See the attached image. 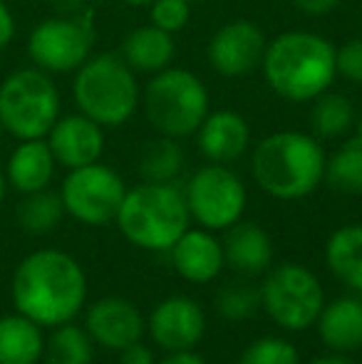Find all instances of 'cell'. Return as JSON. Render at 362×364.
Returning a JSON list of instances; mask_svg holds the SVG:
<instances>
[{"instance_id": "4", "label": "cell", "mask_w": 362, "mask_h": 364, "mask_svg": "<svg viewBox=\"0 0 362 364\" xmlns=\"http://www.w3.org/2000/svg\"><path fill=\"white\" fill-rule=\"evenodd\" d=\"M115 223L134 248L169 253L183 230L191 228V216L176 183L142 181L127 188Z\"/></svg>"}, {"instance_id": "8", "label": "cell", "mask_w": 362, "mask_h": 364, "mask_svg": "<svg viewBox=\"0 0 362 364\" xmlns=\"http://www.w3.org/2000/svg\"><path fill=\"white\" fill-rule=\"evenodd\" d=\"M261 310L275 327L285 332L310 330L325 307V288L320 278L303 263H278L263 273L258 285Z\"/></svg>"}, {"instance_id": "43", "label": "cell", "mask_w": 362, "mask_h": 364, "mask_svg": "<svg viewBox=\"0 0 362 364\" xmlns=\"http://www.w3.org/2000/svg\"><path fill=\"white\" fill-rule=\"evenodd\" d=\"M360 297H362V295H360Z\"/></svg>"}, {"instance_id": "15", "label": "cell", "mask_w": 362, "mask_h": 364, "mask_svg": "<svg viewBox=\"0 0 362 364\" xmlns=\"http://www.w3.org/2000/svg\"><path fill=\"white\" fill-rule=\"evenodd\" d=\"M169 260L176 275L191 285L213 283L226 268L223 243L213 230L206 228L183 230L181 238L169 248Z\"/></svg>"}, {"instance_id": "32", "label": "cell", "mask_w": 362, "mask_h": 364, "mask_svg": "<svg viewBox=\"0 0 362 364\" xmlns=\"http://www.w3.org/2000/svg\"><path fill=\"white\" fill-rule=\"evenodd\" d=\"M335 68L348 82L362 85V35L348 40L343 48H335Z\"/></svg>"}, {"instance_id": "16", "label": "cell", "mask_w": 362, "mask_h": 364, "mask_svg": "<svg viewBox=\"0 0 362 364\" xmlns=\"http://www.w3.org/2000/svg\"><path fill=\"white\" fill-rule=\"evenodd\" d=\"M45 139H48L55 161L68 171L100 161L105 154V127L92 122L82 112L58 117Z\"/></svg>"}, {"instance_id": "24", "label": "cell", "mask_w": 362, "mask_h": 364, "mask_svg": "<svg viewBox=\"0 0 362 364\" xmlns=\"http://www.w3.org/2000/svg\"><path fill=\"white\" fill-rule=\"evenodd\" d=\"M183 164H186V154H183L179 139L159 134L142 146L139 159H137V171H139L142 181L174 183L183 171Z\"/></svg>"}, {"instance_id": "6", "label": "cell", "mask_w": 362, "mask_h": 364, "mask_svg": "<svg viewBox=\"0 0 362 364\" xmlns=\"http://www.w3.org/2000/svg\"><path fill=\"white\" fill-rule=\"evenodd\" d=\"M144 117L156 134L171 139L193 136L211 112V97L201 77L183 68H166L151 75L142 90Z\"/></svg>"}, {"instance_id": "9", "label": "cell", "mask_w": 362, "mask_h": 364, "mask_svg": "<svg viewBox=\"0 0 362 364\" xmlns=\"http://www.w3.org/2000/svg\"><path fill=\"white\" fill-rule=\"evenodd\" d=\"M183 198L193 223L213 233L238 223L248 206L246 183L226 164H206L193 171L183 188Z\"/></svg>"}, {"instance_id": "34", "label": "cell", "mask_w": 362, "mask_h": 364, "mask_svg": "<svg viewBox=\"0 0 362 364\" xmlns=\"http://www.w3.org/2000/svg\"><path fill=\"white\" fill-rule=\"evenodd\" d=\"M295 8L303 15H310V18H320V15H328L338 8L340 0H290Z\"/></svg>"}, {"instance_id": "26", "label": "cell", "mask_w": 362, "mask_h": 364, "mask_svg": "<svg viewBox=\"0 0 362 364\" xmlns=\"http://www.w3.org/2000/svg\"><path fill=\"white\" fill-rule=\"evenodd\" d=\"M45 364H92L95 362V342L87 330L73 322L53 327L45 337Z\"/></svg>"}, {"instance_id": "14", "label": "cell", "mask_w": 362, "mask_h": 364, "mask_svg": "<svg viewBox=\"0 0 362 364\" xmlns=\"http://www.w3.org/2000/svg\"><path fill=\"white\" fill-rule=\"evenodd\" d=\"M85 330L95 347L119 355L124 347L144 337L147 320L142 310L127 297H100L85 310Z\"/></svg>"}, {"instance_id": "25", "label": "cell", "mask_w": 362, "mask_h": 364, "mask_svg": "<svg viewBox=\"0 0 362 364\" xmlns=\"http://www.w3.org/2000/svg\"><path fill=\"white\" fill-rule=\"evenodd\" d=\"M355 114L353 102L340 92H323L320 97L313 100V109H310V129L313 136L320 141L340 139L350 129H355Z\"/></svg>"}, {"instance_id": "31", "label": "cell", "mask_w": 362, "mask_h": 364, "mask_svg": "<svg viewBox=\"0 0 362 364\" xmlns=\"http://www.w3.org/2000/svg\"><path fill=\"white\" fill-rule=\"evenodd\" d=\"M149 18L151 25L174 35L186 28L191 20V3L188 0H151Z\"/></svg>"}, {"instance_id": "20", "label": "cell", "mask_w": 362, "mask_h": 364, "mask_svg": "<svg viewBox=\"0 0 362 364\" xmlns=\"http://www.w3.org/2000/svg\"><path fill=\"white\" fill-rule=\"evenodd\" d=\"M53 151L48 146V139H25L13 149L5 166V178L8 186H13L18 193H35L50 188L55 176Z\"/></svg>"}, {"instance_id": "37", "label": "cell", "mask_w": 362, "mask_h": 364, "mask_svg": "<svg viewBox=\"0 0 362 364\" xmlns=\"http://www.w3.org/2000/svg\"><path fill=\"white\" fill-rule=\"evenodd\" d=\"M305 364H360L353 355H343V352H325V355L313 357Z\"/></svg>"}, {"instance_id": "3", "label": "cell", "mask_w": 362, "mask_h": 364, "mask_svg": "<svg viewBox=\"0 0 362 364\" xmlns=\"http://www.w3.org/2000/svg\"><path fill=\"white\" fill-rule=\"evenodd\" d=\"M268 87L288 102H313L338 77L335 45L310 30H288L268 40L261 63Z\"/></svg>"}, {"instance_id": "33", "label": "cell", "mask_w": 362, "mask_h": 364, "mask_svg": "<svg viewBox=\"0 0 362 364\" xmlns=\"http://www.w3.org/2000/svg\"><path fill=\"white\" fill-rule=\"evenodd\" d=\"M119 364H156V357L154 350L139 340L119 352Z\"/></svg>"}, {"instance_id": "11", "label": "cell", "mask_w": 362, "mask_h": 364, "mask_svg": "<svg viewBox=\"0 0 362 364\" xmlns=\"http://www.w3.org/2000/svg\"><path fill=\"white\" fill-rule=\"evenodd\" d=\"M124 193V178L102 161L70 168L63 186H60L65 213L85 225L115 223Z\"/></svg>"}, {"instance_id": "10", "label": "cell", "mask_w": 362, "mask_h": 364, "mask_svg": "<svg viewBox=\"0 0 362 364\" xmlns=\"http://www.w3.org/2000/svg\"><path fill=\"white\" fill-rule=\"evenodd\" d=\"M95 48V25L90 15H58L33 28L28 55L35 68L65 75L80 70Z\"/></svg>"}, {"instance_id": "27", "label": "cell", "mask_w": 362, "mask_h": 364, "mask_svg": "<svg viewBox=\"0 0 362 364\" xmlns=\"http://www.w3.org/2000/svg\"><path fill=\"white\" fill-rule=\"evenodd\" d=\"M325 183L345 196H362V141L348 139L325 161Z\"/></svg>"}, {"instance_id": "36", "label": "cell", "mask_w": 362, "mask_h": 364, "mask_svg": "<svg viewBox=\"0 0 362 364\" xmlns=\"http://www.w3.org/2000/svg\"><path fill=\"white\" fill-rule=\"evenodd\" d=\"M156 364H208V362L198 352L186 350V352H169V355H164V360H159Z\"/></svg>"}, {"instance_id": "22", "label": "cell", "mask_w": 362, "mask_h": 364, "mask_svg": "<svg viewBox=\"0 0 362 364\" xmlns=\"http://www.w3.org/2000/svg\"><path fill=\"white\" fill-rule=\"evenodd\" d=\"M325 265L338 283L362 295V223L340 225L325 243Z\"/></svg>"}, {"instance_id": "42", "label": "cell", "mask_w": 362, "mask_h": 364, "mask_svg": "<svg viewBox=\"0 0 362 364\" xmlns=\"http://www.w3.org/2000/svg\"><path fill=\"white\" fill-rule=\"evenodd\" d=\"M188 3H196V0H188Z\"/></svg>"}, {"instance_id": "40", "label": "cell", "mask_w": 362, "mask_h": 364, "mask_svg": "<svg viewBox=\"0 0 362 364\" xmlns=\"http://www.w3.org/2000/svg\"><path fill=\"white\" fill-rule=\"evenodd\" d=\"M355 132H358L355 136H358V139L362 141V109H360V114H358V122H355Z\"/></svg>"}, {"instance_id": "12", "label": "cell", "mask_w": 362, "mask_h": 364, "mask_svg": "<svg viewBox=\"0 0 362 364\" xmlns=\"http://www.w3.org/2000/svg\"><path fill=\"white\" fill-rule=\"evenodd\" d=\"M147 332L151 345L164 350V355L196 350L206 337V312L193 297L169 295L151 307Z\"/></svg>"}, {"instance_id": "23", "label": "cell", "mask_w": 362, "mask_h": 364, "mask_svg": "<svg viewBox=\"0 0 362 364\" xmlns=\"http://www.w3.org/2000/svg\"><path fill=\"white\" fill-rule=\"evenodd\" d=\"M45 352V332L30 317L13 312L0 317V364H38Z\"/></svg>"}, {"instance_id": "30", "label": "cell", "mask_w": 362, "mask_h": 364, "mask_svg": "<svg viewBox=\"0 0 362 364\" xmlns=\"http://www.w3.org/2000/svg\"><path fill=\"white\" fill-rule=\"evenodd\" d=\"M236 364H303L298 347L280 335H263L248 342Z\"/></svg>"}, {"instance_id": "38", "label": "cell", "mask_w": 362, "mask_h": 364, "mask_svg": "<svg viewBox=\"0 0 362 364\" xmlns=\"http://www.w3.org/2000/svg\"><path fill=\"white\" fill-rule=\"evenodd\" d=\"M5 191H8V178H5V171L0 168V203L5 198Z\"/></svg>"}, {"instance_id": "41", "label": "cell", "mask_w": 362, "mask_h": 364, "mask_svg": "<svg viewBox=\"0 0 362 364\" xmlns=\"http://www.w3.org/2000/svg\"><path fill=\"white\" fill-rule=\"evenodd\" d=\"M3 132H5V129H3V124H0V139H3Z\"/></svg>"}, {"instance_id": "21", "label": "cell", "mask_w": 362, "mask_h": 364, "mask_svg": "<svg viewBox=\"0 0 362 364\" xmlns=\"http://www.w3.org/2000/svg\"><path fill=\"white\" fill-rule=\"evenodd\" d=\"M119 55L134 73L156 75L171 65L176 55L174 35L156 25H142L122 38Z\"/></svg>"}, {"instance_id": "18", "label": "cell", "mask_w": 362, "mask_h": 364, "mask_svg": "<svg viewBox=\"0 0 362 364\" xmlns=\"http://www.w3.org/2000/svg\"><path fill=\"white\" fill-rule=\"evenodd\" d=\"M223 233L226 238L221 243L226 265L241 278H258L273 265V240L261 223L241 218Z\"/></svg>"}, {"instance_id": "13", "label": "cell", "mask_w": 362, "mask_h": 364, "mask_svg": "<svg viewBox=\"0 0 362 364\" xmlns=\"http://www.w3.org/2000/svg\"><path fill=\"white\" fill-rule=\"evenodd\" d=\"M266 45V35L253 20H231L208 40V65L221 77H243L261 68Z\"/></svg>"}, {"instance_id": "1", "label": "cell", "mask_w": 362, "mask_h": 364, "mask_svg": "<svg viewBox=\"0 0 362 364\" xmlns=\"http://www.w3.org/2000/svg\"><path fill=\"white\" fill-rule=\"evenodd\" d=\"M90 283L75 255L60 248H40L18 263L10 283L15 312L40 327L73 322L87 305Z\"/></svg>"}, {"instance_id": "29", "label": "cell", "mask_w": 362, "mask_h": 364, "mask_svg": "<svg viewBox=\"0 0 362 364\" xmlns=\"http://www.w3.org/2000/svg\"><path fill=\"white\" fill-rule=\"evenodd\" d=\"M213 310L226 322H246L258 315L261 310V292L258 285L248 283V278L233 280L221 285L213 297Z\"/></svg>"}, {"instance_id": "19", "label": "cell", "mask_w": 362, "mask_h": 364, "mask_svg": "<svg viewBox=\"0 0 362 364\" xmlns=\"http://www.w3.org/2000/svg\"><path fill=\"white\" fill-rule=\"evenodd\" d=\"M318 340L328 352L355 355L362 350V297L358 292L325 302L315 320Z\"/></svg>"}, {"instance_id": "39", "label": "cell", "mask_w": 362, "mask_h": 364, "mask_svg": "<svg viewBox=\"0 0 362 364\" xmlns=\"http://www.w3.org/2000/svg\"><path fill=\"white\" fill-rule=\"evenodd\" d=\"M119 3L129 5V8H144V5H149L151 0H119Z\"/></svg>"}, {"instance_id": "2", "label": "cell", "mask_w": 362, "mask_h": 364, "mask_svg": "<svg viewBox=\"0 0 362 364\" xmlns=\"http://www.w3.org/2000/svg\"><path fill=\"white\" fill-rule=\"evenodd\" d=\"M325 149L313 134L295 129L263 136L251 151V176L275 201H300L325 181Z\"/></svg>"}, {"instance_id": "5", "label": "cell", "mask_w": 362, "mask_h": 364, "mask_svg": "<svg viewBox=\"0 0 362 364\" xmlns=\"http://www.w3.org/2000/svg\"><path fill=\"white\" fill-rule=\"evenodd\" d=\"M73 97L78 109L105 129H115L132 119L142 102L137 73L122 60L119 53L90 55L75 70Z\"/></svg>"}, {"instance_id": "35", "label": "cell", "mask_w": 362, "mask_h": 364, "mask_svg": "<svg viewBox=\"0 0 362 364\" xmlns=\"http://www.w3.org/2000/svg\"><path fill=\"white\" fill-rule=\"evenodd\" d=\"M15 38V18L5 0H0V50H5Z\"/></svg>"}, {"instance_id": "28", "label": "cell", "mask_w": 362, "mask_h": 364, "mask_svg": "<svg viewBox=\"0 0 362 364\" xmlns=\"http://www.w3.org/2000/svg\"><path fill=\"white\" fill-rule=\"evenodd\" d=\"M65 216L68 213H65L60 191H50V188L25 193L18 206V223L33 235L50 233L53 228H58Z\"/></svg>"}, {"instance_id": "17", "label": "cell", "mask_w": 362, "mask_h": 364, "mask_svg": "<svg viewBox=\"0 0 362 364\" xmlns=\"http://www.w3.org/2000/svg\"><path fill=\"white\" fill-rule=\"evenodd\" d=\"M193 136H196L198 151L208 164L231 166L251 146V127L246 117L233 109L208 112Z\"/></svg>"}, {"instance_id": "7", "label": "cell", "mask_w": 362, "mask_h": 364, "mask_svg": "<svg viewBox=\"0 0 362 364\" xmlns=\"http://www.w3.org/2000/svg\"><path fill=\"white\" fill-rule=\"evenodd\" d=\"M60 117V92L50 73L23 68L0 85V124L15 139H45Z\"/></svg>"}]
</instances>
